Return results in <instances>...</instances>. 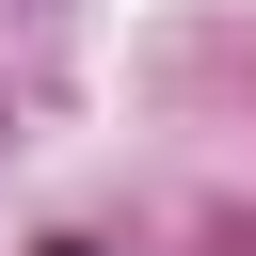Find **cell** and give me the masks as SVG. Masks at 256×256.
Instances as JSON below:
<instances>
[{"label":"cell","instance_id":"cell-1","mask_svg":"<svg viewBox=\"0 0 256 256\" xmlns=\"http://www.w3.org/2000/svg\"><path fill=\"white\" fill-rule=\"evenodd\" d=\"M48 256H96V240H48Z\"/></svg>","mask_w":256,"mask_h":256}]
</instances>
